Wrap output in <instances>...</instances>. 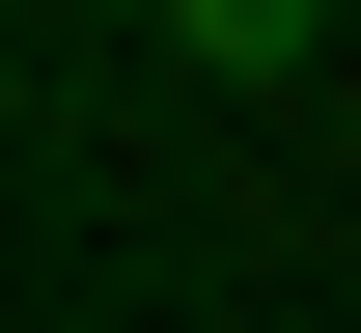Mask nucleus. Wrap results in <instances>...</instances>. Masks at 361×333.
<instances>
[{
  "instance_id": "1",
  "label": "nucleus",
  "mask_w": 361,
  "mask_h": 333,
  "mask_svg": "<svg viewBox=\"0 0 361 333\" xmlns=\"http://www.w3.org/2000/svg\"><path fill=\"white\" fill-rule=\"evenodd\" d=\"M306 28H334V0H167V56H195V84H306Z\"/></svg>"
}]
</instances>
